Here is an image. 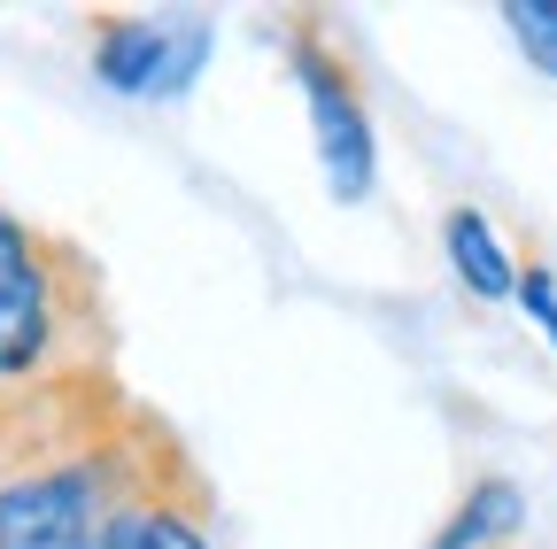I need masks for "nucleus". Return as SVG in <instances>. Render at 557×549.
<instances>
[{"mask_svg": "<svg viewBox=\"0 0 557 549\" xmlns=\"http://www.w3.org/2000/svg\"><path fill=\"white\" fill-rule=\"evenodd\" d=\"M116 372H54L0 395V549H101L156 441Z\"/></svg>", "mask_w": 557, "mask_h": 549, "instance_id": "f257e3e1", "label": "nucleus"}, {"mask_svg": "<svg viewBox=\"0 0 557 549\" xmlns=\"http://www.w3.org/2000/svg\"><path fill=\"white\" fill-rule=\"evenodd\" d=\"M94 317H101L94 263L70 240L24 225L16 210H0V395L101 364L78 340Z\"/></svg>", "mask_w": 557, "mask_h": 549, "instance_id": "f03ea898", "label": "nucleus"}, {"mask_svg": "<svg viewBox=\"0 0 557 549\" xmlns=\"http://www.w3.org/2000/svg\"><path fill=\"white\" fill-rule=\"evenodd\" d=\"M287 71L302 86V109H310V140H318V163H325V186L333 201H372L380 186V140H372V101H364V78L357 62L333 47V24L325 16H287Z\"/></svg>", "mask_w": 557, "mask_h": 549, "instance_id": "7ed1b4c3", "label": "nucleus"}, {"mask_svg": "<svg viewBox=\"0 0 557 549\" xmlns=\"http://www.w3.org/2000/svg\"><path fill=\"white\" fill-rule=\"evenodd\" d=\"M218 24L209 16H94L86 47H94V78L124 101H178L201 62Z\"/></svg>", "mask_w": 557, "mask_h": 549, "instance_id": "20e7f679", "label": "nucleus"}, {"mask_svg": "<svg viewBox=\"0 0 557 549\" xmlns=\"http://www.w3.org/2000/svg\"><path fill=\"white\" fill-rule=\"evenodd\" d=\"M101 549H218V526H209V479L194 472L186 441L171 426H156L148 457L132 472V496L109 519Z\"/></svg>", "mask_w": 557, "mask_h": 549, "instance_id": "39448f33", "label": "nucleus"}, {"mask_svg": "<svg viewBox=\"0 0 557 549\" xmlns=\"http://www.w3.org/2000/svg\"><path fill=\"white\" fill-rule=\"evenodd\" d=\"M442 248H449V263H457L465 295H480V302H511V295H519V263L504 255L496 225H487L472 201H457V210L442 217Z\"/></svg>", "mask_w": 557, "mask_h": 549, "instance_id": "423d86ee", "label": "nucleus"}, {"mask_svg": "<svg viewBox=\"0 0 557 549\" xmlns=\"http://www.w3.org/2000/svg\"><path fill=\"white\" fill-rule=\"evenodd\" d=\"M519 519H527V503H519L511 479H472L465 503H457V519L434 534V549H504L519 534Z\"/></svg>", "mask_w": 557, "mask_h": 549, "instance_id": "0eeeda50", "label": "nucleus"}, {"mask_svg": "<svg viewBox=\"0 0 557 549\" xmlns=\"http://www.w3.org/2000/svg\"><path fill=\"white\" fill-rule=\"evenodd\" d=\"M504 32L542 78H557V0H504Z\"/></svg>", "mask_w": 557, "mask_h": 549, "instance_id": "6e6552de", "label": "nucleus"}, {"mask_svg": "<svg viewBox=\"0 0 557 549\" xmlns=\"http://www.w3.org/2000/svg\"><path fill=\"white\" fill-rule=\"evenodd\" d=\"M519 302H527V317L557 340V279H549V263H527V271H519Z\"/></svg>", "mask_w": 557, "mask_h": 549, "instance_id": "1a4fd4ad", "label": "nucleus"}]
</instances>
